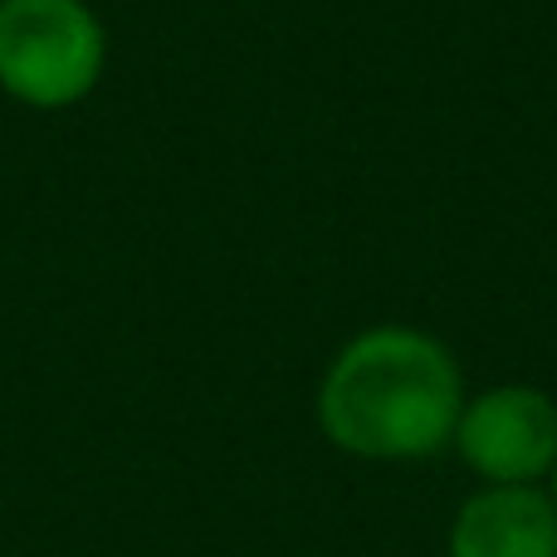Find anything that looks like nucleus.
Masks as SVG:
<instances>
[{
	"label": "nucleus",
	"instance_id": "1",
	"mask_svg": "<svg viewBox=\"0 0 557 557\" xmlns=\"http://www.w3.org/2000/svg\"><path fill=\"white\" fill-rule=\"evenodd\" d=\"M465 406L455 352L425 327L382 323L347 337L318 382V431L333 450L372 465L431 460L450 445Z\"/></svg>",
	"mask_w": 557,
	"mask_h": 557
},
{
	"label": "nucleus",
	"instance_id": "2",
	"mask_svg": "<svg viewBox=\"0 0 557 557\" xmlns=\"http://www.w3.org/2000/svg\"><path fill=\"white\" fill-rule=\"evenodd\" d=\"M108 39L84 0H0V88L25 108H74L103 78Z\"/></svg>",
	"mask_w": 557,
	"mask_h": 557
},
{
	"label": "nucleus",
	"instance_id": "3",
	"mask_svg": "<svg viewBox=\"0 0 557 557\" xmlns=\"http://www.w3.org/2000/svg\"><path fill=\"white\" fill-rule=\"evenodd\" d=\"M450 445L480 484H548L557 465V401L523 382L465 396Z\"/></svg>",
	"mask_w": 557,
	"mask_h": 557
},
{
	"label": "nucleus",
	"instance_id": "4",
	"mask_svg": "<svg viewBox=\"0 0 557 557\" xmlns=\"http://www.w3.org/2000/svg\"><path fill=\"white\" fill-rule=\"evenodd\" d=\"M445 557H557L548 484H480L445 529Z\"/></svg>",
	"mask_w": 557,
	"mask_h": 557
},
{
	"label": "nucleus",
	"instance_id": "5",
	"mask_svg": "<svg viewBox=\"0 0 557 557\" xmlns=\"http://www.w3.org/2000/svg\"><path fill=\"white\" fill-rule=\"evenodd\" d=\"M548 494H553V504H557V465H553V474H548Z\"/></svg>",
	"mask_w": 557,
	"mask_h": 557
}]
</instances>
